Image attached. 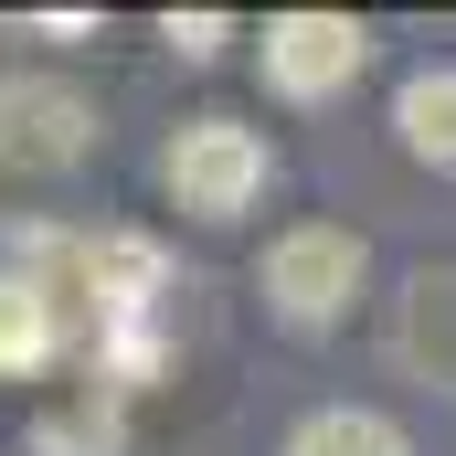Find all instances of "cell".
Listing matches in <instances>:
<instances>
[{
    "label": "cell",
    "mask_w": 456,
    "mask_h": 456,
    "mask_svg": "<svg viewBox=\"0 0 456 456\" xmlns=\"http://www.w3.org/2000/svg\"><path fill=\"white\" fill-rule=\"evenodd\" d=\"M361 276H371V244L350 224H287L265 244V265H255L276 330H340L350 297H361Z\"/></svg>",
    "instance_id": "cell-1"
},
{
    "label": "cell",
    "mask_w": 456,
    "mask_h": 456,
    "mask_svg": "<svg viewBox=\"0 0 456 456\" xmlns=\"http://www.w3.org/2000/svg\"><path fill=\"white\" fill-rule=\"evenodd\" d=\"M159 181H170V202H181L191 224H233V213H255V191L276 181V149H265V127H244V117H191V127H170Z\"/></svg>",
    "instance_id": "cell-2"
},
{
    "label": "cell",
    "mask_w": 456,
    "mask_h": 456,
    "mask_svg": "<svg viewBox=\"0 0 456 456\" xmlns=\"http://www.w3.org/2000/svg\"><path fill=\"white\" fill-rule=\"evenodd\" d=\"M96 149V96L75 75H0V170L53 181Z\"/></svg>",
    "instance_id": "cell-3"
},
{
    "label": "cell",
    "mask_w": 456,
    "mask_h": 456,
    "mask_svg": "<svg viewBox=\"0 0 456 456\" xmlns=\"http://www.w3.org/2000/svg\"><path fill=\"white\" fill-rule=\"evenodd\" d=\"M361 64H371V32H361L350 11H276V21H265V86L297 96V107L340 96Z\"/></svg>",
    "instance_id": "cell-4"
},
{
    "label": "cell",
    "mask_w": 456,
    "mask_h": 456,
    "mask_svg": "<svg viewBox=\"0 0 456 456\" xmlns=\"http://www.w3.org/2000/svg\"><path fill=\"white\" fill-rule=\"evenodd\" d=\"M393 371L425 382V393H456V265L403 276V297H393Z\"/></svg>",
    "instance_id": "cell-5"
},
{
    "label": "cell",
    "mask_w": 456,
    "mask_h": 456,
    "mask_svg": "<svg viewBox=\"0 0 456 456\" xmlns=\"http://www.w3.org/2000/svg\"><path fill=\"white\" fill-rule=\"evenodd\" d=\"M64 297L43 287V276H21V265H0V382H32L53 350H64Z\"/></svg>",
    "instance_id": "cell-6"
},
{
    "label": "cell",
    "mask_w": 456,
    "mask_h": 456,
    "mask_svg": "<svg viewBox=\"0 0 456 456\" xmlns=\"http://www.w3.org/2000/svg\"><path fill=\"white\" fill-rule=\"evenodd\" d=\"M393 138H403V159L456 170V64H425L393 86Z\"/></svg>",
    "instance_id": "cell-7"
},
{
    "label": "cell",
    "mask_w": 456,
    "mask_h": 456,
    "mask_svg": "<svg viewBox=\"0 0 456 456\" xmlns=\"http://www.w3.org/2000/svg\"><path fill=\"white\" fill-rule=\"evenodd\" d=\"M287 456H414V446H403V425L371 414V403H319V414L287 425Z\"/></svg>",
    "instance_id": "cell-8"
},
{
    "label": "cell",
    "mask_w": 456,
    "mask_h": 456,
    "mask_svg": "<svg viewBox=\"0 0 456 456\" xmlns=\"http://www.w3.org/2000/svg\"><path fill=\"white\" fill-rule=\"evenodd\" d=\"M159 361H170L159 319H117V330H96V382H107V393H138Z\"/></svg>",
    "instance_id": "cell-9"
},
{
    "label": "cell",
    "mask_w": 456,
    "mask_h": 456,
    "mask_svg": "<svg viewBox=\"0 0 456 456\" xmlns=\"http://www.w3.org/2000/svg\"><path fill=\"white\" fill-rule=\"evenodd\" d=\"M117 446H127V436H117V403H96V393L32 425V456H117Z\"/></svg>",
    "instance_id": "cell-10"
},
{
    "label": "cell",
    "mask_w": 456,
    "mask_h": 456,
    "mask_svg": "<svg viewBox=\"0 0 456 456\" xmlns=\"http://www.w3.org/2000/svg\"><path fill=\"white\" fill-rule=\"evenodd\" d=\"M224 11H191V21H181V11H170V53H181V64H213V53H224Z\"/></svg>",
    "instance_id": "cell-11"
}]
</instances>
